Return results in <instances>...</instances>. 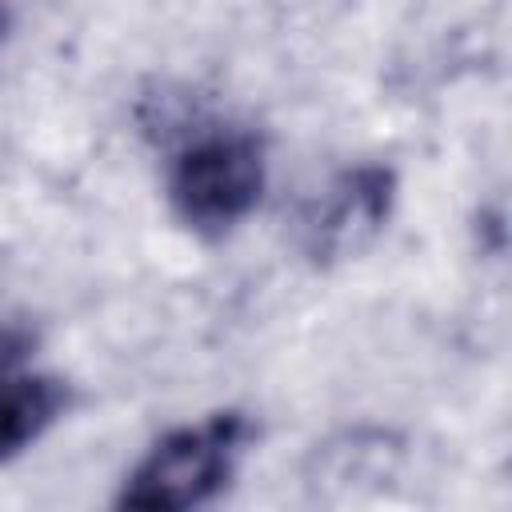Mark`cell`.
Wrapping results in <instances>:
<instances>
[{
	"mask_svg": "<svg viewBox=\"0 0 512 512\" xmlns=\"http://www.w3.org/2000/svg\"><path fill=\"white\" fill-rule=\"evenodd\" d=\"M396 200V176L384 164L336 172L296 212V248L312 264H336L376 240Z\"/></svg>",
	"mask_w": 512,
	"mask_h": 512,
	"instance_id": "obj_3",
	"label": "cell"
},
{
	"mask_svg": "<svg viewBox=\"0 0 512 512\" xmlns=\"http://www.w3.org/2000/svg\"><path fill=\"white\" fill-rule=\"evenodd\" d=\"M252 440V420L236 408L212 412L196 424H180L160 436L144 460L124 476L120 508L184 512L220 496Z\"/></svg>",
	"mask_w": 512,
	"mask_h": 512,
	"instance_id": "obj_1",
	"label": "cell"
},
{
	"mask_svg": "<svg viewBox=\"0 0 512 512\" xmlns=\"http://www.w3.org/2000/svg\"><path fill=\"white\" fill-rule=\"evenodd\" d=\"M32 348H36V336L24 324L0 320V384L24 368V360L32 356Z\"/></svg>",
	"mask_w": 512,
	"mask_h": 512,
	"instance_id": "obj_5",
	"label": "cell"
},
{
	"mask_svg": "<svg viewBox=\"0 0 512 512\" xmlns=\"http://www.w3.org/2000/svg\"><path fill=\"white\" fill-rule=\"evenodd\" d=\"M68 408V388L56 376L16 372L0 384V464L36 444Z\"/></svg>",
	"mask_w": 512,
	"mask_h": 512,
	"instance_id": "obj_4",
	"label": "cell"
},
{
	"mask_svg": "<svg viewBox=\"0 0 512 512\" xmlns=\"http://www.w3.org/2000/svg\"><path fill=\"white\" fill-rule=\"evenodd\" d=\"M264 192V144L240 128L188 140L168 168L172 212L200 236L232 232Z\"/></svg>",
	"mask_w": 512,
	"mask_h": 512,
	"instance_id": "obj_2",
	"label": "cell"
},
{
	"mask_svg": "<svg viewBox=\"0 0 512 512\" xmlns=\"http://www.w3.org/2000/svg\"><path fill=\"white\" fill-rule=\"evenodd\" d=\"M4 36H8V4L0 0V44H4Z\"/></svg>",
	"mask_w": 512,
	"mask_h": 512,
	"instance_id": "obj_6",
	"label": "cell"
}]
</instances>
